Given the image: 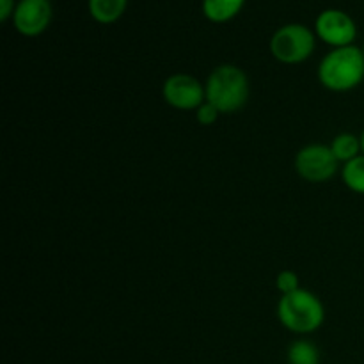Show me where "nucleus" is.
I'll return each mask as SVG.
<instances>
[{
	"instance_id": "nucleus-9",
	"label": "nucleus",
	"mask_w": 364,
	"mask_h": 364,
	"mask_svg": "<svg viewBox=\"0 0 364 364\" xmlns=\"http://www.w3.org/2000/svg\"><path fill=\"white\" fill-rule=\"evenodd\" d=\"M245 0H203V13L213 23H224L237 16Z\"/></svg>"
},
{
	"instance_id": "nucleus-1",
	"label": "nucleus",
	"mask_w": 364,
	"mask_h": 364,
	"mask_svg": "<svg viewBox=\"0 0 364 364\" xmlns=\"http://www.w3.org/2000/svg\"><path fill=\"white\" fill-rule=\"evenodd\" d=\"M206 102L220 114H235L242 110L251 95L249 78L242 68L233 64L217 66L205 82Z\"/></svg>"
},
{
	"instance_id": "nucleus-7",
	"label": "nucleus",
	"mask_w": 364,
	"mask_h": 364,
	"mask_svg": "<svg viewBox=\"0 0 364 364\" xmlns=\"http://www.w3.org/2000/svg\"><path fill=\"white\" fill-rule=\"evenodd\" d=\"M316 36L334 48L350 46L358 36L355 21L340 9H326L318 14L315 23Z\"/></svg>"
},
{
	"instance_id": "nucleus-10",
	"label": "nucleus",
	"mask_w": 364,
	"mask_h": 364,
	"mask_svg": "<svg viewBox=\"0 0 364 364\" xmlns=\"http://www.w3.org/2000/svg\"><path fill=\"white\" fill-rule=\"evenodd\" d=\"M128 0H89V13L98 23H114L123 16Z\"/></svg>"
},
{
	"instance_id": "nucleus-16",
	"label": "nucleus",
	"mask_w": 364,
	"mask_h": 364,
	"mask_svg": "<svg viewBox=\"0 0 364 364\" xmlns=\"http://www.w3.org/2000/svg\"><path fill=\"white\" fill-rule=\"evenodd\" d=\"M14 9H16L14 0H0V20L6 21L14 13Z\"/></svg>"
},
{
	"instance_id": "nucleus-14",
	"label": "nucleus",
	"mask_w": 364,
	"mask_h": 364,
	"mask_svg": "<svg viewBox=\"0 0 364 364\" xmlns=\"http://www.w3.org/2000/svg\"><path fill=\"white\" fill-rule=\"evenodd\" d=\"M276 287L283 295H288L291 294V291L299 290V288H301V281H299L297 272H294V270H281V272L277 274Z\"/></svg>"
},
{
	"instance_id": "nucleus-3",
	"label": "nucleus",
	"mask_w": 364,
	"mask_h": 364,
	"mask_svg": "<svg viewBox=\"0 0 364 364\" xmlns=\"http://www.w3.org/2000/svg\"><path fill=\"white\" fill-rule=\"evenodd\" d=\"M277 318L290 333L311 334L322 327L326 320V308L313 291L299 288L279 299Z\"/></svg>"
},
{
	"instance_id": "nucleus-17",
	"label": "nucleus",
	"mask_w": 364,
	"mask_h": 364,
	"mask_svg": "<svg viewBox=\"0 0 364 364\" xmlns=\"http://www.w3.org/2000/svg\"><path fill=\"white\" fill-rule=\"evenodd\" d=\"M359 141H361V155H364V130H363V134L359 135Z\"/></svg>"
},
{
	"instance_id": "nucleus-18",
	"label": "nucleus",
	"mask_w": 364,
	"mask_h": 364,
	"mask_svg": "<svg viewBox=\"0 0 364 364\" xmlns=\"http://www.w3.org/2000/svg\"><path fill=\"white\" fill-rule=\"evenodd\" d=\"M363 53H364V46H363Z\"/></svg>"
},
{
	"instance_id": "nucleus-15",
	"label": "nucleus",
	"mask_w": 364,
	"mask_h": 364,
	"mask_svg": "<svg viewBox=\"0 0 364 364\" xmlns=\"http://www.w3.org/2000/svg\"><path fill=\"white\" fill-rule=\"evenodd\" d=\"M220 112L212 105V103L205 102L198 110H196V119L203 124V127H210V124L215 123L219 119Z\"/></svg>"
},
{
	"instance_id": "nucleus-5",
	"label": "nucleus",
	"mask_w": 364,
	"mask_h": 364,
	"mask_svg": "<svg viewBox=\"0 0 364 364\" xmlns=\"http://www.w3.org/2000/svg\"><path fill=\"white\" fill-rule=\"evenodd\" d=\"M340 162L327 144H308L295 155V171L309 183H323L333 180Z\"/></svg>"
},
{
	"instance_id": "nucleus-6",
	"label": "nucleus",
	"mask_w": 364,
	"mask_h": 364,
	"mask_svg": "<svg viewBox=\"0 0 364 364\" xmlns=\"http://www.w3.org/2000/svg\"><path fill=\"white\" fill-rule=\"evenodd\" d=\"M167 105L178 110H198L206 102L205 85L187 73L171 75L162 87Z\"/></svg>"
},
{
	"instance_id": "nucleus-4",
	"label": "nucleus",
	"mask_w": 364,
	"mask_h": 364,
	"mask_svg": "<svg viewBox=\"0 0 364 364\" xmlns=\"http://www.w3.org/2000/svg\"><path fill=\"white\" fill-rule=\"evenodd\" d=\"M316 39L311 28L290 23L277 28L270 39V52L283 64H301L315 52Z\"/></svg>"
},
{
	"instance_id": "nucleus-12",
	"label": "nucleus",
	"mask_w": 364,
	"mask_h": 364,
	"mask_svg": "<svg viewBox=\"0 0 364 364\" xmlns=\"http://www.w3.org/2000/svg\"><path fill=\"white\" fill-rule=\"evenodd\" d=\"M288 364H320V352L315 343L308 340H297L288 347Z\"/></svg>"
},
{
	"instance_id": "nucleus-2",
	"label": "nucleus",
	"mask_w": 364,
	"mask_h": 364,
	"mask_svg": "<svg viewBox=\"0 0 364 364\" xmlns=\"http://www.w3.org/2000/svg\"><path fill=\"white\" fill-rule=\"evenodd\" d=\"M318 80L333 92H347L364 80V53L358 46L333 48L318 64Z\"/></svg>"
},
{
	"instance_id": "nucleus-11",
	"label": "nucleus",
	"mask_w": 364,
	"mask_h": 364,
	"mask_svg": "<svg viewBox=\"0 0 364 364\" xmlns=\"http://www.w3.org/2000/svg\"><path fill=\"white\" fill-rule=\"evenodd\" d=\"M331 149H333L338 162L347 164L350 162V160H354L355 156L361 155V141H359L358 135L343 132V134H338L336 137L333 139Z\"/></svg>"
},
{
	"instance_id": "nucleus-13",
	"label": "nucleus",
	"mask_w": 364,
	"mask_h": 364,
	"mask_svg": "<svg viewBox=\"0 0 364 364\" xmlns=\"http://www.w3.org/2000/svg\"><path fill=\"white\" fill-rule=\"evenodd\" d=\"M341 178L352 192L364 196V155L355 156L350 162L343 164Z\"/></svg>"
},
{
	"instance_id": "nucleus-8",
	"label": "nucleus",
	"mask_w": 364,
	"mask_h": 364,
	"mask_svg": "<svg viewBox=\"0 0 364 364\" xmlns=\"http://www.w3.org/2000/svg\"><path fill=\"white\" fill-rule=\"evenodd\" d=\"M50 20H52L50 0H20L13 13L14 27L27 38H34L45 32Z\"/></svg>"
}]
</instances>
